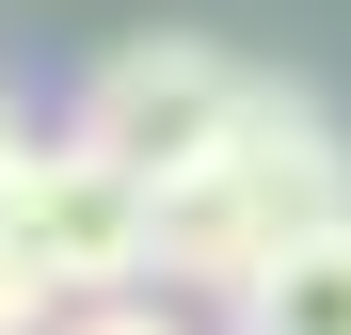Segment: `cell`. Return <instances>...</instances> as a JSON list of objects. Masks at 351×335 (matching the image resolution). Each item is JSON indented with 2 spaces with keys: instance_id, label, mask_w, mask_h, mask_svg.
<instances>
[{
  "instance_id": "cell-1",
  "label": "cell",
  "mask_w": 351,
  "mask_h": 335,
  "mask_svg": "<svg viewBox=\"0 0 351 335\" xmlns=\"http://www.w3.org/2000/svg\"><path fill=\"white\" fill-rule=\"evenodd\" d=\"M351 208V144H335V112H304L287 80L240 96V128H223L208 160H176L160 176V288H208V303H240L256 271L304 240V223Z\"/></svg>"
},
{
  "instance_id": "cell-2",
  "label": "cell",
  "mask_w": 351,
  "mask_h": 335,
  "mask_svg": "<svg viewBox=\"0 0 351 335\" xmlns=\"http://www.w3.org/2000/svg\"><path fill=\"white\" fill-rule=\"evenodd\" d=\"M0 240H16L64 303L144 288V271H160V176H144V160H112V144H80V128H48L16 176H0Z\"/></svg>"
},
{
  "instance_id": "cell-3",
  "label": "cell",
  "mask_w": 351,
  "mask_h": 335,
  "mask_svg": "<svg viewBox=\"0 0 351 335\" xmlns=\"http://www.w3.org/2000/svg\"><path fill=\"white\" fill-rule=\"evenodd\" d=\"M240 96H256V64H223L208 32H128V48H96V80H80L64 128L112 144V160H144V176H176V160H208L240 128Z\"/></svg>"
},
{
  "instance_id": "cell-4",
  "label": "cell",
  "mask_w": 351,
  "mask_h": 335,
  "mask_svg": "<svg viewBox=\"0 0 351 335\" xmlns=\"http://www.w3.org/2000/svg\"><path fill=\"white\" fill-rule=\"evenodd\" d=\"M223 319H240V335H351V208H335V223H304V240H287Z\"/></svg>"
},
{
  "instance_id": "cell-5",
  "label": "cell",
  "mask_w": 351,
  "mask_h": 335,
  "mask_svg": "<svg viewBox=\"0 0 351 335\" xmlns=\"http://www.w3.org/2000/svg\"><path fill=\"white\" fill-rule=\"evenodd\" d=\"M48 335H192V319H176V303H144V288H96V303H64Z\"/></svg>"
},
{
  "instance_id": "cell-6",
  "label": "cell",
  "mask_w": 351,
  "mask_h": 335,
  "mask_svg": "<svg viewBox=\"0 0 351 335\" xmlns=\"http://www.w3.org/2000/svg\"><path fill=\"white\" fill-rule=\"evenodd\" d=\"M48 319H64V288H48L16 240H0V335H48Z\"/></svg>"
},
{
  "instance_id": "cell-7",
  "label": "cell",
  "mask_w": 351,
  "mask_h": 335,
  "mask_svg": "<svg viewBox=\"0 0 351 335\" xmlns=\"http://www.w3.org/2000/svg\"><path fill=\"white\" fill-rule=\"evenodd\" d=\"M16 160H32V112H16V96H0V176H16Z\"/></svg>"
}]
</instances>
